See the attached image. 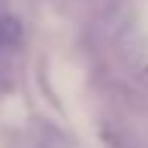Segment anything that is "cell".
I'll return each instance as SVG.
<instances>
[{"label":"cell","instance_id":"cell-1","mask_svg":"<svg viewBox=\"0 0 148 148\" xmlns=\"http://www.w3.org/2000/svg\"><path fill=\"white\" fill-rule=\"evenodd\" d=\"M21 21L15 15H0V51H15L21 45Z\"/></svg>","mask_w":148,"mask_h":148}]
</instances>
